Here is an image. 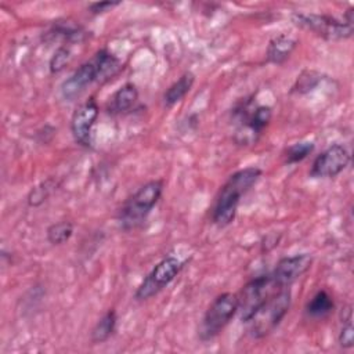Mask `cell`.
Listing matches in <instances>:
<instances>
[{"label": "cell", "instance_id": "6da1fadb", "mask_svg": "<svg viewBox=\"0 0 354 354\" xmlns=\"http://www.w3.org/2000/svg\"><path fill=\"white\" fill-rule=\"evenodd\" d=\"M261 174L260 167L249 166L236 170L228 177L216 196L212 212V221L217 227L224 228L235 220L241 198L260 180Z\"/></svg>", "mask_w": 354, "mask_h": 354}, {"label": "cell", "instance_id": "7a4b0ae2", "mask_svg": "<svg viewBox=\"0 0 354 354\" xmlns=\"http://www.w3.org/2000/svg\"><path fill=\"white\" fill-rule=\"evenodd\" d=\"M254 95L246 97L239 101L234 111L232 119L236 124L234 131V141L238 145H252L257 142L263 131L270 124L272 108L268 105L254 104Z\"/></svg>", "mask_w": 354, "mask_h": 354}, {"label": "cell", "instance_id": "3957f363", "mask_svg": "<svg viewBox=\"0 0 354 354\" xmlns=\"http://www.w3.org/2000/svg\"><path fill=\"white\" fill-rule=\"evenodd\" d=\"M163 192L162 180H151L141 185L133 195H130L120 209L116 218L123 231H131L140 227L159 202Z\"/></svg>", "mask_w": 354, "mask_h": 354}, {"label": "cell", "instance_id": "277c9868", "mask_svg": "<svg viewBox=\"0 0 354 354\" xmlns=\"http://www.w3.org/2000/svg\"><path fill=\"white\" fill-rule=\"evenodd\" d=\"M290 19L296 26L310 30L325 40H344L351 37L354 32V7H348L343 18L329 14L293 12Z\"/></svg>", "mask_w": 354, "mask_h": 354}, {"label": "cell", "instance_id": "5b68a950", "mask_svg": "<svg viewBox=\"0 0 354 354\" xmlns=\"http://www.w3.org/2000/svg\"><path fill=\"white\" fill-rule=\"evenodd\" d=\"M292 304L290 288H283L272 295L250 318L249 332L254 339H263L271 335L289 313Z\"/></svg>", "mask_w": 354, "mask_h": 354}, {"label": "cell", "instance_id": "8992f818", "mask_svg": "<svg viewBox=\"0 0 354 354\" xmlns=\"http://www.w3.org/2000/svg\"><path fill=\"white\" fill-rule=\"evenodd\" d=\"M238 311V297L236 293L224 292L213 299V301L206 308L201 325H199V339L202 342H209L217 337L224 328L231 322Z\"/></svg>", "mask_w": 354, "mask_h": 354}, {"label": "cell", "instance_id": "52a82bcc", "mask_svg": "<svg viewBox=\"0 0 354 354\" xmlns=\"http://www.w3.org/2000/svg\"><path fill=\"white\" fill-rule=\"evenodd\" d=\"M278 283L274 281L271 272L263 274L248 281L241 292L236 295L238 297V317L242 322H249L250 318L256 314V311L278 290Z\"/></svg>", "mask_w": 354, "mask_h": 354}, {"label": "cell", "instance_id": "ba28073f", "mask_svg": "<svg viewBox=\"0 0 354 354\" xmlns=\"http://www.w3.org/2000/svg\"><path fill=\"white\" fill-rule=\"evenodd\" d=\"M184 261L177 259L176 256H166L160 261H158L153 268L147 274V277L141 281L134 292V299L137 301H145L160 290H163L167 285H170L174 278L180 274L184 267Z\"/></svg>", "mask_w": 354, "mask_h": 354}, {"label": "cell", "instance_id": "9c48e42d", "mask_svg": "<svg viewBox=\"0 0 354 354\" xmlns=\"http://www.w3.org/2000/svg\"><path fill=\"white\" fill-rule=\"evenodd\" d=\"M350 159V152L343 144H332L315 156L308 174L313 178H333L348 166Z\"/></svg>", "mask_w": 354, "mask_h": 354}, {"label": "cell", "instance_id": "30bf717a", "mask_svg": "<svg viewBox=\"0 0 354 354\" xmlns=\"http://www.w3.org/2000/svg\"><path fill=\"white\" fill-rule=\"evenodd\" d=\"M100 108L94 97H90L73 111L71 118V133L75 142L83 148L93 147V129L98 119Z\"/></svg>", "mask_w": 354, "mask_h": 354}, {"label": "cell", "instance_id": "8fae6325", "mask_svg": "<svg viewBox=\"0 0 354 354\" xmlns=\"http://www.w3.org/2000/svg\"><path fill=\"white\" fill-rule=\"evenodd\" d=\"M95 82L101 83V75H100L97 59L93 55L88 61L77 66L72 72V75L62 82L59 87L61 97L65 101H73L79 98L86 91V88Z\"/></svg>", "mask_w": 354, "mask_h": 354}, {"label": "cell", "instance_id": "7c38bea8", "mask_svg": "<svg viewBox=\"0 0 354 354\" xmlns=\"http://www.w3.org/2000/svg\"><path fill=\"white\" fill-rule=\"evenodd\" d=\"M313 264V257L310 253H296L293 256L282 257L271 275L279 288H290V285L306 274Z\"/></svg>", "mask_w": 354, "mask_h": 354}, {"label": "cell", "instance_id": "4fadbf2b", "mask_svg": "<svg viewBox=\"0 0 354 354\" xmlns=\"http://www.w3.org/2000/svg\"><path fill=\"white\" fill-rule=\"evenodd\" d=\"M297 39L289 33H279L274 36L267 46L266 59L268 64L282 65L289 59L295 48L297 47Z\"/></svg>", "mask_w": 354, "mask_h": 354}, {"label": "cell", "instance_id": "5bb4252c", "mask_svg": "<svg viewBox=\"0 0 354 354\" xmlns=\"http://www.w3.org/2000/svg\"><path fill=\"white\" fill-rule=\"evenodd\" d=\"M137 101H138V90L136 84L129 82L120 86L111 95L106 104V111L111 115H122L131 111V108H134Z\"/></svg>", "mask_w": 354, "mask_h": 354}, {"label": "cell", "instance_id": "9a60e30c", "mask_svg": "<svg viewBox=\"0 0 354 354\" xmlns=\"http://www.w3.org/2000/svg\"><path fill=\"white\" fill-rule=\"evenodd\" d=\"M195 82V75L192 72H185L183 73L176 82H173L166 91L163 93V104L165 106L170 108L173 105H176L177 102H180L192 88Z\"/></svg>", "mask_w": 354, "mask_h": 354}, {"label": "cell", "instance_id": "2e32d148", "mask_svg": "<svg viewBox=\"0 0 354 354\" xmlns=\"http://www.w3.org/2000/svg\"><path fill=\"white\" fill-rule=\"evenodd\" d=\"M335 308V301L332 296L325 290H318L306 304L304 313L311 319H324L326 318Z\"/></svg>", "mask_w": 354, "mask_h": 354}, {"label": "cell", "instance_id": "e0dca14e", "mask_svg": "<svg viewBox=\"0 0 354 354\" xmlns=\"http://www.w3.org/2000/svg\"><path fill=\"white\" fill-rule=\"evenodd\" d=\"M116 322H118V315L115 308H109L94 325L91 329L90 340L93 344H101L105 343L116 329Z\"/></svg>", "mask_w": 354, "mask_h": 354}, {"label": "cell", "instance_id": "ac0fdd59", "mask_svg": "<svg viewBox=\"0 0 354 354\" xmlns=\"http://www.w3.org/2000/svg\"><path fill=\"white\" fill-rule=\"evenodd\" d=\"M98 68H100V75H101V83L108 82L113 76H116L122 71V62L120 59L108 51L106 48H101L94 54Z\"/></svg>", "mask_w": 354, "mask_h": 354}, {"label": "cell", "instance_id": "d6986e66", "mask_svg": "<svg viewBox=\"0 0 354 354\" xmlns=\"http://www.w3.org/2000/svg\"><path fill=\"white\" fill-rule=\"evenodd\" d=\"M340 330L337 335V343L342 348H351L354 346V328H353V310L351 306H346L340 313Z\"/></svg>", "mask_w": 354, "mask_h": 354}, {"label": "cell", "instance_id": "ffe728a7", "mask_svg": "<svg viewBox=\"0 0 354 354\" xmlns=\"http://www.w3.org/2000/svg\"><path fill=\"white\" fill-rule=\"evenodd\" d=\"M48 35L53 37H61L65 41H80L86 32L82 29V26L75 25L71 21H57Z\"/></svg>", "mask_w": 354, "mask_h": 354}, {"label": "cell", "instance_id": "44dd1931", "mask_svg": "<svg viewBox=\"0 0 354 354\" xmlns=\"http://www.w3.org/2000/svg\"><path fill=\"white\" fill-rule=\"evenodd\" d=\"M73 234V224L68 220H61L48 225L46 235L51 245H62L71 239Z\"/></svg>", "mask_w": 354, "mask_h": 354}, {"label": "cell", "instance_id": "7402d4cb", "mask_svg": "<svg viewBox=\"0 0 354 354\" xmlns=\"http://www.w3.org/2000/svg\"><path fill=\"white\" fill-rule=\"evenodd\" d=\"M57 188V181L54 178H47L41 183H39L36 187H33L28 196H26V202L29 206L32 207H37L41 203H44L47 201V198L51 195V192Z\"/></svg>", "mask_w": 354, "mask_h": 354}, {"label": "cell", "instance_id": "603a6c76", "mask_svg": "<svg viewBox=\"0 0 354 354\" xmlns=\"http://www.w3.org/2000/svg\"><path fill=\"white\" fill-rule=\"evenodd\" d=\"M313 141H300L295 142L285 148L283 151V160L286 165H295L304 160L313 151H314Z\"/></svg>", "mask_w": 354, "mask_h": 354}, {"label": "cell", "instance_id": "cb8c5ba5", "mask_svg": "<svg viewBox=\"0 0 354 354\" xmlns=\"http://www.w3.org/2000/svg\"><path fill=\"white\" fill-rule=\"evenodd\" d=\"M71 59V50L69 47H65V46H61L58 47L54 54L51 55L50 58V62H48V69L53 75L55 73H59L69 62Z\"/></svg>", "mask_w": 354, "mask_h": 354}, {"label": "cell", "instance_id": "d4e9b609", "mask_svg": "<svg viewBox=\"0 0 354 354\" xmlns=\"http://www.w3.org/2000/svg\"><path fill=\"white\" fill-rule=\"evenodd\" d=\"M319 77L321 75L314 72V71H304L299 77H297V82L296 84L292 87V91H297L299 94H303V93H307L310 90H313L318 82H319Z\"/></svg>", "mask_w": 354, "mask_h": 354}, {"label": "cell", "instance_id": "484cf974", "mask_svg": "<svg viewBox=\"0 0 354 354\" xmlns=\"http://www.w3.org/2000/svg\"><path fill=\"white\" fill-rule=\"evenodd\" d=\"M119 4H120V1H109V0H105V1H95V3H91L87 8H88L90 14H93V15H100V14H104V12L111 11L112 8L118 7Z\"/></svg>", "mask_w": 354, "mask_h": 354}, {"label": "cell", "instance_id": "4316f807", "mask_svg": "<svg viewBox=\"0 0 354 354\" xmlns=\"http://www.w3.org/2000/svg\"><path fill=\"white\" fill-rule=\"evenodd\" d=\"M279 239H281V236L277 238V234H270V235L264 236L261 241V252H270L271 249L278 246Z\"/></svg>", "mask_w": 354, "mask_h": 354}]
</instances>
